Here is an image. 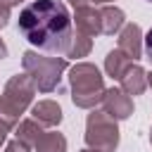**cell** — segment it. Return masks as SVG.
<instances>
[{
	"instance_id": "1",
	"label": "cell",
	"mask_w": 152,
	"mask_h": 152,
	"mask_svg": "<svg viewBox=\"0 0 152 152\" xmlns=\"http://www.w3.org/2000/svg\"><path fill=\"white\" fill-rule=\"evenodd\" d=\"M19 33L45 52L66 55L71 48V17L59 0H33L19 12Z\"/></svg>"
},
{
	"instance_id": "2",
	"label": "cell",
	"mask_w": 152,
	"mask_h": 152,
	"mask_svg": "<svg viewBox=\"0 0 152 152\" xmlns=\"http://www.w3.org/2000/svg\"><path fill=\"white\" fill-rule=\"evenodd\" d=\"M69 83H71V100L81 109H95V104L102 102L107 90L100 69L90 62H76L69 71Z\"/></svg>"
},
{
	"instance_id": "3",
	"label": "cell",
	"mask_w": 152,
	"mask_h": 152,
	"mask_svg": "<svg viewBox=\"0 0 152 152\" xmlns=\"http://www.w3.org/2000/svg\"><path fill=\"white\" fill-rule=\"evenodd\" d=\"M36 86L31 81V76L24 71V74H17L12 76L7 83H5V90L0 95V124H5L7 128L17 126L19 124V116L26 112V107L33 102V95H36Z\"/></svg>"
},
{
	"instance_id": "4",
	"label": "cell",
	"mask_w": 152,
	"mask_h": 152,
	"mask_svg": "<svg viewBox=\"0 0 152 152\" xmlns=\"http://www.w3.org/2000/svg\"><path fill=\"white\" fill-rule=\"evenodd\" d=\"M21 66L40 93H52L59 86V78L66 69V59L64 57H43L33 50H26L21 55Z\"/></svg>"
},
{
	"instance_id": "5",
	"label": "cell",
	"mask_w": 152,
	"mask_h": 152,
	"mask_svg": "<svg viewBox=\"0 0 152 152\" xmlns=\"http://www.w3.org/2000/svg\"><path fill=\"white\" fill-rule=\"evenodd\" d=\"M86 145L97 152H114L119 147V126L104 109H93L86 121Z\"/></svg>"
},
{
	"instance_id": "6",
	"label": "cell",
	"mask_w": 152,
	"mask_h": 152,
	"mask_svg": "<svg viewBox=\"0 0 152 152\" xmlns=\"http://www.w3.org/2000/svg\"><path fill=\"white\" fill-rule=\"evenodd\" d=\"M102 109L107 114H112L116 121H121L133 114V100L124 88H107L104 97H102Z\"/></svg>"
},
{
	"instance_id": "7",
	"label": "cell",
	"mask_w": 152,
	"mask_h": 152,
	"mask_svg": "<svg viewBox=\"0 0 152 152\" xmlns=\"http://www.w3.org/2000/svg\"><path fill=\"white\" fill-rule=\"evenodd\" d=\"M119 50L126 52L133 62L140 59L142 55V28L138 24H124V28L119 31Z\"/></svg>"
},
{
	"instance_id": "8",
	"label": "cell",
	"mask_w": 152,
	"mask_h": 152,
	"mask_svg": "<svg viewBox=\"0 0 152 152\" xmlns=\"http://www.w3.org/2000/svg\"><path fill=\"white\" fill-rule=\"evenodd\" d=\"M74 21H76V31L88 33L90 38L102 33V28H100V10H95L93 2L74 7Z\"/></svg>"
},
{
	"instance_id": "9",
	"label": "cell",
	"mask_w": 152,
	"mask_h": 152,
	"mask_svg": "<svg viewBox=\"0 0 152 152\" xmlns=\"http://www.w3.org/2000/svg\"><path fill=\"white\" fill-rule=\"evenodd\" d=\"M119 83L128 95H142L145 88H147V71L140 64H131L124 71V76L119 78Z\"/></svg>"
},
{
	"instance_id": "10",
	"label": "cell",
	"mask_w": 152,
	"mask_h": 152,
	"mask_svg": "<svg viewBox=\"0 0 152 152\" xmlns=\"http://www.w3.org/2000/svg\"><path fill=\"white\" fill-rule=\"evenodd\" d=\"M31 116L40 124V126H57L62 121V107L55 100H40L33 104Z\"/></svg>"
},
{
	"instance_id": "11",
	"label": "cell",
	"mask_w": 152,
	"mask_h": 152,
	"mask_svg": "<svg viewBox=\"0 0 152 152\" xmlns=\"http://www.w3.org/2000/svg\"><path fill=\"white\" fill-rule=\"evenodd\" d=\"M124 24H126V14H124V10L112 7V5H104V7L100 10V28H102L104 36H114V33H119V31L124 28Z\"/></svg>"
},
{
	"instance_id": "12",
	"label": "cell",
	"mask_w": 152,
	"mask_h": 152,
	"mask_svg": "<svg viewBox=\"0 0 152 152\" xmlns=\"http://www.w3.org/2000/svg\"><path fill=\"white\" fill-rule=\"evenodd\" d=\"M131 64H133V59H131L126 52H121L119 48H116V50H109L107 57H104V71H107V76H112V78H116V81L124 76V71H126Z\"/></svg>"
},
{
	"instance_id": "13",
	"label": "cell",
	"mask_w": 152,
	"mask_h": 152,
	"mask_svg": "<svg viewBox=\"0 0 152 152\" xmlns=\"http://www.w3.org/2000/svg\"><path fill=\"white\" fill-rule=\"evenodd\" d=\"M36 152H66V138L57 131H50V133H43L38 138V142L33 145Z\"/></svg>"
},
{
	"instance_id": "14",
	"label": "cell",
	"mask_w": 152,
	"mask_h": 152,
	"mask_svg": "<svg viewBox=\"0 0 152 152\" xmlns=\"http://www.w3.org/2000/svg\"><path fill=\"white\" fill-rule=\"evenodd\" d=\"M43 133H45V131L40 128V124H38L36 119H24V121L17 124V138L24 140V142H28L31 147L38 142V138H40Z\"/></svg>"
},
{
	"instance_id": "15",
	"label": "cell",
	"mask_w": 152,
	"mask_h": 152,
	"mask_svg": "<svg viewBox=\"0 0 152 152\" xmlns=\"http://www.w3.org/2000/svg\"><path fill=\"white\" fill-rule=\"evenodd\" d=\"M90 50H93V38H90L88 33H81V31H76V33H74V38H71V48H69L66 57H74V59H78V57H86Z\"/></svg>"
},
{
	"instance_id": "16",
	"label": "cell",
	"mask_w": 152,
	"mask_h": 152,
	"mask_svg": "<svg viewBox=\"0 0 152 152\" xmlns=\"http://www.w3.org/2000/svg\"><path fill=\"white\" fill-rule=\"evenodd\" d=\"M5 152H31V145L24 142V140H19V138H14L12 142H7Z\"/></svg>"
},
{
	"instance_id": "17",
	"label": "cell",
	"mask_w": 152,
	"mask_h": 152,
	"mask_svg": "<svg viewBox=\"0 0 152 152\" xmlns=\"http://www.w3.org/2000/svg\"><path fill=\"white\" fill-rule=\"evenodd\" d=\"M10 10H12V7H7V5L0 2V28L7 26V21H10Z\"/></svg>"
},
{
	"instance_id": "18",
	"label": "cell",
	"mask_w": 152,
	"mask_h": 152,
	"mask_svg": "<svg viewBox=\"0 0 152 152\" xmlns=\"http://www.w3.org/2000/svg\"><path fill=\"white\" fill-rule=\"evenodd\" d=\"M145 55H147V59L152 62V28H150L147 36H145Z\"/></svg>"
},
{
	"instance_id": "19",
	"label": "cell",
	"mask_w": 152,
	"mask_h": 152,
	"mask_svg": "<svg viewBox=\"0 0 152 152\" xmlns=\"http://www.w3.org/2000/svg\"><path fill=\"white\" fill-rule=\"evenodd\" d=\"M7 131H10V128H7L5 124H0V145L5 142V138H7Z\"/></svg>"
},
{
	"instance_id": "20",
	"label": "cell",
	"mask_w": 152,
	"mask_h": 152,
	"mask_svg": "<svg viewBox=\"0 0 152 152\" xmlns=\"http://www.w3.org/2000/svg\"><path fill=\"white\" fill-rule=\"evenodd\" d=\"M7 57V45H5V40L0 38V59H5Z\"/></svg>"
},
{
	"instance_id": "21",
	"label": "cell",
	"mask_w": 152,
	"mask_h": 152,
	"mask_svg": "<svg viewBox=\"0 0 152 152\" xmlns=\"http://www.w3.org/2000/svg\"><path fill=\"white\" fill-rule=\"evenodd\" d=\"M2 5H7V7H17V5H21L24 0H0Z\"/></svg>"
},
{
	"instance_id": "22",
	"label": "cell",
	"mask_w": 152,
	"mask_h": 152,
	"mask_svg": "<svg viewBox=\"0 0 152 152\" xmlns=\"http://www.w3.org/2000/svg\"><path fill=\"white\" fill-rule=\"evenodd\" d=\"M147 86H150V88H152V71H150V74H147Z\"/></svg>"
},
{
	"instance_id": "23",
	"label": "cell",
	"mask_w": 152,
	"mask_h": 152,
	"mask_svg": "<svg viewBox=\"0 0 152 152\" xmlns=\"http://www.w3.org/2000/svg\"><path fill=\"white\" fill-rule=\"evenodd\" d=\"M95 5H102V2H112V0H93Z\"/></svg>"
},
{
	"instance_id": "24",
	"label": "cell",
	"mask_w": 152,
	"mask_h": 152,
	"mask_svg": "<svg viewBox=\"0 0 152 152\" xmlns=\"http://www.w3.org/2000/svg\"><path fill=\"white\" fill-rule=\"evenodd\" d=\"M81 152H97V150H93V147H88V150H81Z\"/></svg>"
},
{
	"instance_id": "25",
	"label": "cell",
	"mask_w": 152,
	"mask_h": 152,
	"mask_svg": "<svg viewBox=\"0 0 152 152\" xmlns=\"http://www.w3.org/2000/svg\"><path fill=\"white\" fill-rule=\"evenodd\" d=\"M150 142H152V128H150Z\"/></svg>"
},
{
	"instance_id": "26",
	"label": "cell",
	"mask_w": 152,
	"mask_h": 152,
	"mask_svg": "<svg viewBox=\"0 0 152 152\" xmlns=\"http://www.w3.org/2000/svg\"><path fill=\"white\" fill-rule=\"evenodd\" d=\"M147 2H152V0H147Z\"/></svg>"
}]
</instances>
